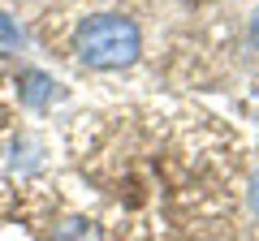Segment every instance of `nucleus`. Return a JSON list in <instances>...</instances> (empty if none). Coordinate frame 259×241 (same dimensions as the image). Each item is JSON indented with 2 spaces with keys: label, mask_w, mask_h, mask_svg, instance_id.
<instances>
[{
  "label": "nucleus",
  "mask_w": 259,
  "mask_h": 241,
  "mask_svg": "<svg viewBox=\"0 0 259 241\" xmlns=\"http://www.w3.org/2000/svg\"><path fill=\"white\" fill-rule=\"evenodd\" d=\"M143 52V35L139 26L121 13H95L74 30V56L87 69H125L134 65Z\"/></svg>",
  "instance_id": "nucleus-1"
},
{
  "label": "nucleus",
  "mask_w": 259,
  "mask_h": 241,
  "mask_svg": "<svg viewBox=\"0 0 259 241\" xmlns=\"http://www.w3.org/2000/svg\"><path fill=\"white\" fill-rule=\"evenodd\" d=\"M18 99L26 108H48L52 99H61V86L44 74V69H22L18 74Z\"/></svg>",
  "instance_id": "nucleus-2"
},
{
  "label": "nucleus",
  "mask_w": 259,
  "mask_h": 241,
  "mask_svg": "<svg viewBox=\"0 0 259 241\" xmlns=\"http://www.w3.org/2000/svg\"><path fill=\"white\" fill-rule=\"evenodd\" d=\"M22 47H26V30H22L9 13H0V61L13 56V52H22Z\"/></svg>",
  "instance_id": "nucleus-3"
},
{
  "label": "nucleus",
  "mask_w": 259,
  "mask_h": 241,
  "mask_svg": "<svg viewBox=\"0 0 259 241\" xmlns=\"http://www.w3.org/2000/svg\"><path fill=\"white\" fill-rule=\"evenodd\" d=\"M52 241H100V228L91 220H65Z\"/></svg>",
  "instance_id": "nucleus-4"
},
{
  "label": "nucleus",
  "mask_w": 259,
  "mask_h": 241,
  "mask_svg": "<svg viewBox=\"0 0 259 241\" xmlns=\"http://www.w3.org/2000/svg\"><path fill=\"white\" fill-rule=\"evenodd\" d=\"M250 211H255V215H259V172H255V176H250Z\"/></svg>",
  "instance_id": "nucleus-5"
},
{
  "label": "nucleus",
  "mask_w": 259,
  "mask_h": 241,
  "mask_svg": "<svg viewBox=\"0 0 259 241\" xmlns=\"http://www.w3.org/2000/svg\"><path fill=\"white\" fill-rule=\"evenodd\" d=\"M250 43H255V47H259V9H255V13H250Z\"/></svg>",
  "instance_id": "nucleus-6"
}]
</instances>
